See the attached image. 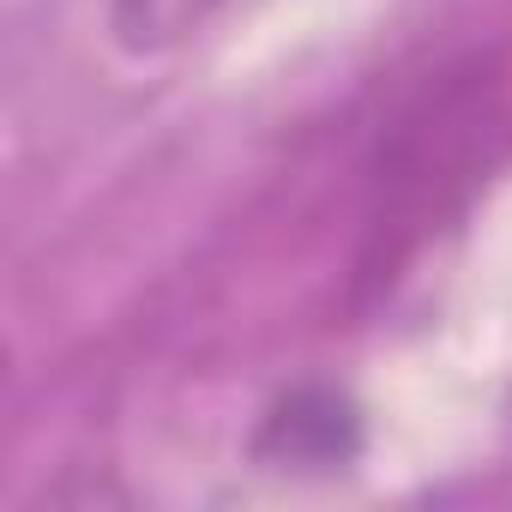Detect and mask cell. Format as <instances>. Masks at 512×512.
<instances>
[{
	"instance_id": "1",
	"label": "cell",
	"mask_w": 512,
	"mask_h": 512,
	"mask_svg": "<svg viewBox=\"0 0 512 512\" xmlns=\"http://www.w3.org/2000/svg\"><path fill=\"white\" fill-rule=\"evenodd\" d=\"M266 452H278L290 464H338L356 452V410L338 392H296L272 416Z\"/></svg>"
}]
</instances>
